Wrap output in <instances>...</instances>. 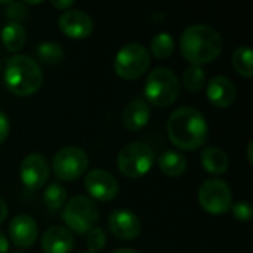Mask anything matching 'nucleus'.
I'll return each instance as SVG.
<instances>
[{
  "label": "nucleus",
  "mask_w": 253,
  "mask_h": 253,
  "mask_svg": "<svg viewBox=\"0 0 253 253\" xmlns=\"http://www.w3.org/2000/svg\"><path fill=\"white\" fill-rule=\"evenodd\" d=\"M208 129L205 116L194 107H181L168 120L169 139L175 147L185 151L200 148L208 139Z\"/></svg>",
  "instance_id": "1"
},
{
  "label": "nucleus",
  "mask_w": 253,
  "mask_h": 253,
  "mask_svg": "<svg viewBox=\"0 0 253 253\" xmlns=\"http://www.w3.org/2000/svg\"><path fill=\"white\" fill-rule=\"evenodd\" d=\"M182 56L191 65H203L216 59L222 50V37L208 24H193L184 30L179 39Z\"/></svg>",
  "instance_id": "2"
},
{
  "label": "nucleus",
  "mask_w": 253,
  "mask_h": 253,
  "mask_svg": "<svg viewBox=\"0 0 253 253\" xmlns=\"http://www.w3.org/2000/svg\"><path fill=\"white\" fill-rule=\"evenodd\" d=\"M4 84L16 96L34 95L43 82L39 64L27 55H15L4 64Z\"/></svg>",
  "instance_id": "3"
},
{
  "label": "nucleus",
  "mask_w": 253,
  "mask_h": 253,
  "mask_svg": "<svg viewBox=\"0 0 253 253\" xmlns=\"http://www.w3.org/2000/svg\"><path fill=\"white\" fill-rule=\"evenodd\" d=\"M179 90V79L173 70L168 67H157L150 71L144 86V93L148 102L160 108L172 105L178 99Z\"/></svg>",
  "instance_id": "4"
},
{
  "label": "nucleus",
  "mask_w": 253,
  "mask_h": 253,
  "mask_svg": "<svg viewBox=\"0 0 253 253\" xmlns=\"http://www.w3.org/2000/svg\"><path fill=\"white\" fill-rule=\"evenodd\" d=\"M156 156L153 148L145 142H129L126 144L117 156V168L126 178H142L147 175L153 165Z\"/></svg>",
  "instance_id": "5"
},
{
  "label": "nucleus",
  "mask_w": 253,
  "mask_h": 253,
  "mask_svg": "<svg viewBox=\"0 0 253 253\" xmlns=\"http://www.w3.org/2000/svg\"><path fill=\"white\" fill-rule=\"evenodd\" d=\"M64 222L70 230L79 234H87L93 230L99 219V211L96 203L86 196H76L64 206Z\"/></svg>",
  "instance_id": "6"
},
{
  "label": "nucleus",
  "mask_w": 253,
  "mask_h": 253,
  "mask_svg": "<svg viewBox=\"0 0 253 253\" xmlns=\"http://www.w3.org/2000/svg\"><path fill=\"white\" fill-rule=\"evenodd\" d=\"M150 67V52L141 43H127L114 58V71L123 80L139 79Z\"/></svg>",
  "instance_id": "7"
},
{
  "label": "nucleus",
  "mask_w": 253,
  "mask_h": 253,
  "mask_svg": "<svg viewBox=\"0 0 253 253\" xmlns=\"http://www.w3.org/2000/svg\"><path fill=\"white\" fill-rule=\"evenodd\" d=\"M199 203L211 215L227 213L233 205L230 185L218 178L206 179L199 188Z\"/></svg>",
  "instance_id": "8"
},
{
  "label": "nucleus",
  "mask_w": 253,
  "mask_h": 253,
  "mask_svg": "<svg viewBox=\"0 0 253 253\" xmlns=\"http://www.w3.org/2000/svg\"><path fill=\"white\" fill-rule=\"evenodd\" d=\"M89 166V157L84 150L70 145L61 148L52 160V169L58 179L74 181L80 178Z\"/></svg>",
  "instance_id": "9"
},
{
  "label": "nucleus",
  "mask_w": 253,
  "mask_h": 253,
  "mask_svg": "<svg viewBox=\"0 0 253 253\" xmlns=\"http://www.w3.org/2000/svg\"><path fill=\"white\" fill-rule=\"evenodd\" d=\"M49 173V163L40 153H31L27 157H24L19 168L21 181L24 187L31 191L42 188L47 182Z\"/></svg>",
  "instance_id": "10"
},
{
  "label": "nucleus",
  "mask_w": 253,
  "mask_h": 253,
  "mask_svg": "<svg viewBox=\"0 0 253 253\" xmlns=\"http://www.w3.org/2000/svg\"><path fill=\"white\" fill-rule=\"evenodd\" d=\"M84 188L98 202H111L119 194L117 179L104 169H93L84 176Z\"/></svg>",
  "instance_id": "11"
},
{
  "label": "nucleus",
  "mask_w": 253,
  "mask_h": 253,
  "mask_svg": "<svg viewBox=\"0 0 253 253\" xmlns=\"http://www.w3.org/2000/svg\"><path fill=\"white\" fill-rule=\"evenodd\" d=\"M108 228L111 234L120 240H135L141 233V221L136 213L127 209H117L108 216Z\"/></svg>",
  "instance_id": "12"
},
{
  "label": "nucleus",
  "mask_w": 253,
  "mask_h": 253,
  "mask_svg": "<svg viewBox=\"0 0 253 253\" xmlns=\"http://www.w3.org/2000/svg\"><path fill=\"white\" fill-rule=\"evenodd\" d=\"M58 25L67 37L76 40L89 37L93 30L92 18L80 9L65 10L58 19Z\"/></svg>",
  "instance_id": "13"
},
{
  "label": "nucleus",
  "mask_w": 253,
  "mask_h": 253,
  "mask_svg": "<svg viewBox=\"0 0 253 253\" xmlns=\"http://www.w3.org/2000/svg\"><path fill=\"white\" fill-rule=\"evenodd\" d=\"M9 237L16 248H30L39 237V227L31 216L16 215L9 224Z\"/></svg>",
  "instance_id": "14"
},
{
  "label": "nucleus",
  "mask_w": 253,
  "mask_h": 253,
  "mask_svg": "<svg viewBox=\"0 0 253 253\" xmlns=\"http://www.w3.org/2000/svg\"><path fill=\"white\" fill-rule=\"evenodd\" d=\"M206 95H208V99L215 107L228 108L236 101L237 89L230 79H227L224 76H216L208 83Z\"/></svg>",
  "instance_id": "15"
},
{
  "label": "nucleus",
  "mask_w": 253,
  "mask_h": 253,
  "mask_svg": "<svg viewBox=\"0 0 253 253\" xmlns=\"http://www.w3.org/2000/svg\"><path fill=\"white\" fill-rule=\"evenodd\" d=\"M74 248V237L64 227H50L42 237V249L44 253H70Z\"/></svg>",
  "instance_id": "16"
},
{
  "label": "nucleus",
  "mask_w": 253,
  "mask_h": 253,
  "mask_svg": "<svg viewBox=\"0 0 253 253\" xmlns=\"http://www.w3.org/2000/svg\"><path fill=\"white\" fill-rule=\"evenodd\" d=\"M150 116H151L150 105L142 99H135L123 108L122 125L129 132H136L148 125Z\"/></svg>",
  "instance_id": "17"
},
{
  "label": "nucleus",
  "mask_w": 253,
  "mask_h": 253,
  "mask_svg": "<svg viewBox=\"0 0 253 253\" xmlns=\"http://www.w3.org/2000/svg\"><path fill=\"white\" fill-rule=\"evenodd\" d=\"M202 166L212 175L225 173L230 168L228 154L218 147H208L202 153Z\"/></svg>",
  "instance_id": "18"
},
{
  "label": "nucleus",
  "mask_w": 253,
  "mask_h": 253,
  "mask_svg": "<svg viewBox=\"0 0 253 253\" xmlns=\"http://www.w3.org/2000/svg\"><path fill=\"white\" fill-rule=\"evenodd\" d=\"M159 168L160 170L170 176L178 178L187 170V159L179 151H165L159 157Z\"/></svg>",
  "instance_id": "19"
},
{
  "label": "nucleus",
  "mask_w": 253,
  "mask_h": 253,
  "mask_svg": "<svg viewBox=\"0 0 253 253\" xmlns=\"http://www.w3.org/2000/svg\"><path fill=\"white\" fill-rule=\"evenodd\" d=\"M27 40L25 28L16 22H7L1 28V42L9 52H18L24 47Z\"/></svg>",
  "instance_id": "20"
},
{
  "label": "nucleus",
  "mask_w": 253,
  "mask_h": 253,
  "mask_svg": "<svg viewBox=\"0 0 253 253\" xmlns=\"http://www.w3.org/2000/svg\"><path fill=\"white\" fill-rule=\"evenodd\" d=\"M233 67L234 70L246 77L251 79L253 76V53L249 46H240L233 52Z\"/></svg>",
  "instance_id": "21"
},
{
  "label": "nucleus",
  "mask_w": 253,
  "mask_h": 253,
  "mask_svg": "<svg viewBox=\"0 0 253 253\" xmlns=\"http://www.w3.org/2000/svg\"><path fill=\"white\" fill-rule=\"evenodd\" d=\"M150 49L156 58H160V59L169 58L175 50V40H173L172 34H169V33H165V31L159 33L151 39Z\"/></svg>",
  "instance_id": "22"
},
{
  "label": "nucleus",
  "mask_w": 253,
  "mask_h": 253,
  "mask_svg": "<svg viewBox=\"0 0 253 253\" xmlns=\"http://www.w3.org/2000/svg\"><path fill=\"white\" fill-rule=\"evenodd\" d=\"M43 203L49 211H59L67 203V191L59 184H50L43 191Z\"/></svg>",
  "instance_id": "23"
},
{
  "label": "nucleus",
  "mask_w": 253,
  "mask_h": 253,
  "mask_svg": "<svg viewBox=\"0 0 253 253\" xmlns=\"http://www.w3.org/2000/svg\"><path fill=\"white\" fill-rule=\"evenodd\" d=\"M37 56L40 62L46 65H55L64 59V50L61 44L55 42H43L37 46Z\"/></svg>",
  "instance_id": "24"
},
{
  "label": "nucleus",
  "mask_w": 253,
  "mask_h": 253,
  "mask_svg": "<svg viewBox=\"0 0 253 253\" xmlns=\"http://www.w3.org/2000/svg\"><path fill=\"white\" fill-rule=\"evenodd\" d=\"M205 80H206L205 71L199 65H190L182 76V83L185 89H188L190 92L200 90L205 86Z\"/></svg>",
  "instance_id": "25"
},
{
  "label": "nucleus",
  "mask_w": 253,
  "mask_h": 253,
  "mask_svg": "<svg viewBox=\"0 0 253 253\" xmlns=\"http://www.w3.org/2000/svg\"><path fill=\"white\" fill-rule=\"evenodd\" d=\"M86 243H87L89 252H101L105 248V243H107V236H105L104 230L102 228H98V227H95L93 230H90L87 233Z\"/></svg>",
  "instance_id": "26"
},
{
  "label": "nucleus",
  "mask_w": 253,
  "mask_h": 253,
  "mask_svg": "<svg viewBox=\"0 0 253 253\" xmlns=\"http://www.w3.org/2000/svg\"><path fill=\"white\" fill-rule=\"evenodd\" d=\"M231 212H233V216L237 221H242V222L251 221L253 216L252 205L248 200H240L237 203H233L231 205Z\"/></svg>",
  "instance_id": "27"
},
{
  "label": "nucleus",
  "mask_w": 253,
  "mask_h": 253,
  "mask_svg": "<svg viewBox=\"0 0 253 253\" xmlns=\"http://www.w3.org/2000/svg\"><path fill=\"white\" fill-rule=\"evenodd\" d=\"M27 7L24 3L21 1H10L7 4V9H6V16L9 19V22H16V24H21V21H24L27 18Z\"/></svg>",
  "instance_id": "28"
},
{
  "label": "nucleus",
  "mask_w": 253,
  "mask_h": 253,
  "mask_svg": "<svg viewBox=\"0 0 253 253\" xmlns=\"http://www.w3.org/2000/svg\"><path fill=\"white\" fill-rule=\"evenodd\" d=\"M9 129H10V123L7 116L0 110V145L6 141L7 135H9Z\"/></svg>",
  "instance_id": "29"
},
{
  "label": "nucleus",
  "mask_w": 253,
  "mask_h": 253,
  "mask_svg": "<svg viewBox=\"0 0 253 253\" xmlns=\"http://www.w3.org/2000/svg\"><path fill=\"white\" fill-rule=\"evenodd\" d=\"M50 4L56 9H61V10H70L73 6H74V1L73 0H52Z\"/></svg>",
  "instance_id": "30"
},
{
  "label": "nucleus",
  "mask_w": 253,
  "mask_h": 253,
  "mask_svg": "<svg viewBox=\"0 0 253 253\" xmlns=\"http://www.w3.org/2000/svg\"><path fill=\"white\" fill-rule=\"evenodd\" d=\"M9 251V240L4 236V233L0 231V253H7Z\"/></svg>",
  "instance_id": "31"
},
{
  "label": "nucleus",
  "mask_w": 253,
  "mask_h": 253,
  "mask_svg": "<svg viewBox=\"0 0 253 253\" xmlns=\"http://www.w3.org/2000/svg\"><path fill=\"white\" fill-rule=\"evenodd\" d=\"M7 216V205L3 197H0V224L6 219Z\"/></svg>",
  "instance_id": "32"
},
{
  "label": "nucleus",
  "mask_w": 253,
  "mask_h": 253,
  "mask_svg": "<svg viewBox=\"0 0 253 253\" xmlns=\"http://www.w3.org/2000/svg\"><path fill=\"white\" fill-rule=\"evenodd\" d=\"M111 253H139L136 252V251H133V249H129V248H125V249H117V251H114V252Z\"/></svg>",
  "instance_id": "33"
},
{
  "label": "nucleus",
  "mask_w": 253,
  "mask_h": 253,
  "mask_svg": "<svg viewBox=\"0 0 253 253\" xmlns=\"http://www.w3.org/2000/svg\"><path fill=\"white\" fill-rule=\"evenodd\" d=\"M252 145H253V142L251 141V142L248 144V157H249V162H251V163L253 162V159H252Z\"/></svg>",
  "instance_id": "34"
},
{
  "label": "nucleus",
  "mask_w": 253,
  "mask_h": 253,
  "mask_svg": "<svg viewBox=\"0 0 253 253\" xmlns=\"http://www.w3.org/2000/svg\"><path fill=\"white\" fill-rule=\"evenodd\" d=\"M1 67H3V65H1V61H0V73H1Z\"/></svg>",
  "instance_id": "35"
},
{
  "label": "nucleus",
  "mask_w": 253,
  "mask_h": 253,
  "mask_svg": "<svg viewBox=\"0 0 253 253\" xmlns=\"http://www.w3.org/2000/svg\"><path fill=\"white\" fill-rule=\"evenodd\" d=\"M82 253H92V252H82Z\"/></svg>",
  "instance_id": "36"
},
{
  "label": "nucleus",
  "mask_w": 253,
  "mask_h": 253,
  "mask_svg": "<svg viewBox=\"0 0 253 253\" xmlns=\"http://www.w3.org/2000/svg\"><path fill=\"white\" fill-rule=\"evenodd\" d=\"M13 253H22V252H13Z\"/></svg>",
  "instance_id": "37"
}]
</instances>
